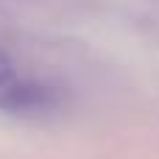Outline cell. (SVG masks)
Instances as JSON below:
<instances>
[{"mask_svg": "<svg viewBox=\"0 0 159 159\" xmlns=\"http://www.w3.org/2000/svg\"><path fill=\"white\" fill-rule=\"evenodd\" d=\"M56 106V92L36 81H11L0 92V109L11 115H42Z\"/></svg>", "mask_w": 159, "mask_h": 159, "instance_id": "1", "label": "cell"}, {"mask_svg": "<svg viewBox=\"0 0 159 159\" xmlns=\"http://www.w3.org/2000/svg\"><path fill=\"white\" fill-rule=\"evenodd\" d=\"M14 81V67H11V61H8V56L0 50V92L8 87Z\"/></svg>", "mask_w": 159, "mask_h": 159, "instance_id": "2", "label": "cell"}]
</instances>
